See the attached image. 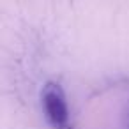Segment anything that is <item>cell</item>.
<instances>
[{
  "label": "cell",
  "instance_id": "cell-1",
  "mask_svg": "<svg viewBox=\"0 0 129 129\" xmlns=\"http://www.w3.org/2000/svg\"><path fill=\"white\" fill-rule=\"evenodd\" d=\"M43 106L46 118L55 129H67L69 125V111L66 104L64 92L58 85L48 83L43 90Z\"/></svg>",
  "mask_w": 129,
  "mask_h": 129
}]
</instances>
